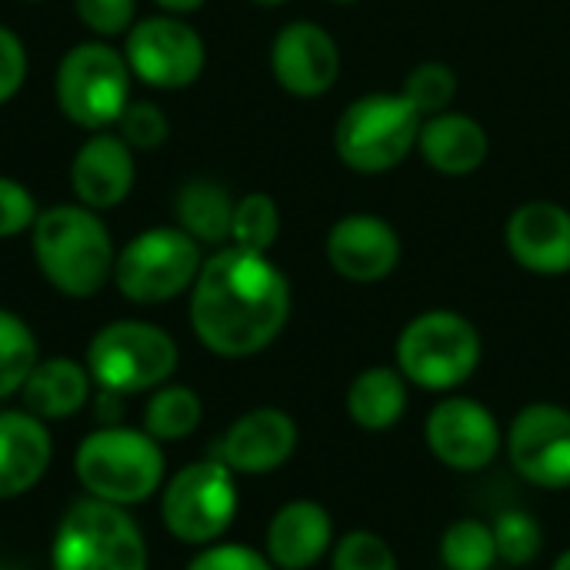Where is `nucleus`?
<instances>
[{"label":"nucleus","instance_id":"12","mask_svg":"<svg viewBox=\"0 0 570 570\" xmlns=\"http://www.w3.org/2000/svg\"><path fill=\"white\" fill-rule=\"evenodd\" d=\"M424 444L448 471L478 474L491 468L504 451V431L494 411L481 401L448 394L428 411Z\"/></svg>","mask_w":570,"mask_h":570},{"label":"nucleus","instance_id":"36","mask_svg":"<svg viewBox=\"0 0 570 570\" xmlns=\"http://www.w3.org/2000/svg\"><path fill=\"white\" fill-rule=\"evenodd\" d=\"M27 70H30V60H27L23 40L7 23H0V107L20 94Z\"/></svg>","mask_w":570,"mask_h":570},{"label":"nucleus","instance_id":"41","mask_svg":"<svg viewBox=\"0 0 570 570\" xmlns=\"http://www.w3.org/2000/svg\"><path fill=\"white\" fill-rule=\"evenodd\" d=\"M27 3H43V0H27Z\"/></svg>","mask_w":570,"mask_h":570},{"label":"nucleus","instance_id":"30","mask_svg":"<svg viewBox=\"0 0 570 570\" xmlns=\"http://www.w3.org/2000/svg\"><path fill=\"white\" fill-rule=\"evenodd\" d=\"M491 531H494V544H498V561H504L511 568H528L544 551V531H541L538 518L521 508L501 511L491 521Z\"/></svg>","mask_w":570,"mask_h":570},{"label":"nucleus","instance_id":"6","mask_svg":"<svg viewBox=\"0 0 570 570\" xmlns=\"http://www.w3.org/2000/svg\"><path fill=\"white\" fill-rule=\"evenodd\" d=\"M94 387L130 397L150 394L177 374L180 347L177 341L150 321H110L104 324L83 354Z\"/></svg>","mask_w":570,"mask_h":570},{"label":"nucleus","instance_id":"16","mask_svg":"<svg viewBox=\"0 0 570 570\" xmlns=\"http://www.w3.org/2000/svg\"><path fill=\"white\" fill-rule=\"evenodd\" d=\"M327 264L351 284H381L401 264L397 230L374 214H347L327 230Z\"/></svg>","mask_w":570,"mask_h":570},{"label":"nucleus","instance_id":"37","mask_svg":"<svg viewBox=\"0 0 570 570\" xmlns=\"http://www.w3.org/2000/svg\"><path fill=\"white\" fill-rule=\"evenodd\" d=\"M164 13H174V17H187L194 10H200L207 0H154Z\"/></svg>","mask_w":570,"mask_h":570},{"label":"nucleus","instance_id":"27","mask_svg":"<svg viewBox=\"0 0 570 570\" xmlns=\"http://www.w3.org/2000/svg\"><path fill=\"white\" fill-rule=\"evenodd\" d=\"M438 554L448 570H491L498 564L494 531L478 518L451 521L441 534Z\"/></svg>","mask_w":570,"mask_h":570},{"label":"nucleus","instance_id":"14","mask_svg":"<svg viewBox=\"0 0 570 570\" xmlns=\"http://www.w3.org/2000/svg\"><path fill=\"white\" fill-rule=\"evenodd\" d=\"M301 441L297 421L284 407H250L214 444V458L237 478H264L281 471Z\"/></svg>","mask_w":570,"mask_h":570},{"label":"nucleus","instance_id":"28","mask_svg":"<svg viewBox=\"0 0 570 570\" xmlns=\"http://www.w3.org/2000/svg\"><path fill=\"white\" fill-rule=\"evenodd\" d=\"M281 237V207L271 194L254 190L244 194L234 204V224H230V244L254 250V254H271V247Z\"/></svg>","mask_w":570,"mask_h":570},{"label":"nucleus","instance_id":"21","mask_svg":"<svg viewBox=\"0 0 570 570\" xmlns=\"http://www.w3.org/2000/svg\"><path fill=\"white\" fill-rule=\"evenodd\" d=\"M417 150L431 170L444 177H468L484 167L491 154V137L481 120L461 110H444L421 120Z\"/></svg>","mask_w":570,"mask_h":570},{"label":"nucleus","instance_id":"34","mask_svg":"<svg viewBox=\"0 0 570 570\" xmlns=\"http://www.w3.org/2000/svg\"><path fill=\"white\" fill-rule=\"evenodd\" d=\"M37 214H40V207H37V197L30 194V187L13 177H0V240L30 234Z\"/></svg>","mask_w":570,"mask_h":570},{"label":"nucleus","instance_id":"33","mask_svg":"<svg viewBox=\"0 0 570 570\" xmlns=\"http://www.w3.org/2000/svg\"><path fill=\"white\" fill-rule=\"evenodd\" d=\"M73 13L94 37L110 40L137 23V0H73Z\"/></svg>","mask_w":570,"mask_h":570},{"label":"nucleus","instance_id":"32","mask_svg":"<svg viewBox=\"0 0 570 570\" xmlns=\"http://www.w3.org/2000/svg\"><path fill=\"white\" fill-rule=\"evenodd\" d=\"M117 134L134 150H157L170 137V117L150 100H130L117 120Z\"/></svg>","mask_w":570,"mask_h":570},{"label":"nucleus","instance_id":"20","mask_svg":"<svg viewBox=\"0 0 570 570\" xmlns=\"http://www.w3.org/2000/svg\"><path fill=\"white\" fill-rule=\"evenodd\" d=\"M53 461L47 421L30 411H0V501L30 494Z\"/></svg>","mask_w":570,"mask_h":570},{"label":"nucleus","instance_id":"4","mask_svg":"<svg viewBox=\"0 0 570 570\" xmlns=\"http://www.w3.org/2000/svg\"><path fill=\"white\" fill-rule=\"evenodd\" d=\"M484 344L478 327L448 307L424 311L411 317L394 344V367L411 387L431 394H454L468 384L481 364Z\"/></svg>","mask_w":570,"mask_h":570},{"label":"nucleus","instance_id":"2","mask_svg":"<svg viewBox=\"0 0 570 570\" xmlns=\"http://www.w3.org/2000/svg\"><path fill=\"white\" fill-rule=\"evenodd\" d=\"M30 250L40 277L70 301H90L114 281L117 247L110 230L97 210L77 200L37 214Z\"/></svg>","mask_w":570,"mask_h":570},{"label":"nucleus","instance_id":"17","mask_svg":"<svg viewBox=\"0 0 570 570\" xmlns=\"http://www.w3.org/2000/svg\"><path fill=\"white\" fill-rule=\"evenodd\" d=\"M504 247L528 274H570V210L554 200H528L514 207L504 224Z\"/></svg>","mask_w":570,"mask_h":570},{"label":"nucleus","instance_id":"38","mask_svg":"<svg viewBox=\"0 0 570 570\" xmlns=\"http://www.w3.org/2000/svg\"><path fill=\"white\" fill-rule=\"evenodd\" d=\"M551 570H570V548H568V551H561V554L554 558V564H551Z\"/></svg>","mask_w":570,"mask_h":570},{"label":"nucleus","instance_id":"29","mask_svg":"<svg viewBox=\"0 0 570 570\" xmlns=\"http://www.w3.org/2000/svg\"><path fill=\"white\" fill-rule=\"evenodd\" d=\"M397 94L421 114V120H428L451 110L458 100V73L444 60H424L404 77Z\"/></svg>","mask_w":570,"mask_h":570},{"label":"nucleus","instance_id":"26","mask_svg":"<svg viewBox=\"0 0 570 570\" xmlns=\"http://www.w3.org/2000/svg\"><path fill=\"white\" fill-rule=\"evenodd\" d=\"M37 361H40V347L30 324L20 314L0 307V401L23 391Z\"/></svg>","mask_w":570,"mask_h":570},{"label":"nucleus","instance_id":"23","mask_svg":"<svg viewBox=\"0 0 570 570\" xmlns=\"http://www.w3.org/2000/svg\"><path fill=\"white\" fill-rule=\"evenodd\" d=\"M407 387L411 384L397 367H387V364L364 367L347 384L344 411L351 424H357L361 431H371V434L391 431L407 414Z\"/></svg>","mask_w":570,"mask_h":570},{"label":"nucleus","instance_id":"25","mask_svg":"<svg viewBox=\"0 0 570 570\" xmlns=\"http://www.w3.org/2000/svg\"><path fill=\"white\" fill-rule=\"evenodd\" d=\"M204 421V401L194 387L187 384H164L150 391L144 404V431L157 444H177L190 438Z\"/></svg>","mask_w":570,"mask_h":570},{"label":"nucleus","instance_id":"22","mask_svg":"<svg viewBox=\"0 0 570 570\" xmlns=\"http://www.w3.org/2000/svg\"><path fill=\"white\" fill-rule=\"evenodd\" d=\"M20 394H23V411H30L33 417H40L47 424L70 421L73 414H80L90 404L94 377L83 361L60 354V357L37 361V367L30 371Z\"/></svg>","mask_w":570,"mask_h":570},{"label":"nucleus","instance_id":"18","mask_svg":"<svg viewBox=\"0 0 570 570\" xmlns=\"http://www.w3.org/2000/svg\"><path fill=\"white\" fill-rule=\"evenodd\" d=\"M134 184H137L134 147L120 134L97 130L77 147L70 160V190L77 204L97 214L120 207L130 197Z\"/></svg>","mask_w":570,"mask_h":570},{"label":"nucleus","instance_id":"10","mask_svg":"<svg viewBox=\"0 0 570 570\" xmlns=\"http://www.w3.org/2000/svg\"><path fill=\"white\" fill-rule=\"evenodd\" d=\"M237 508V474L217 458L190 461L160 488L164 531L187 548H207L220 541L230 531Z\"/></svg>","mask_w":570,"mask_h":570},{"label":"nucleus","instance_id":"15","mask_svg":"<svg viewBox=\"0 0 570 570\" xmlns=\"http://www.w3.org/2000/svg\"><path fill=\"white\" fill-rule=\"evenodd\" d=\"M271 73L291 97H324L341 77V47L314 20H291L271 40Z\"/></svg>","mask_w":570,"mask_h":570},{"label":"nucleus","instance_id":"35","mask_svg":"<svg viewBox=\"0 0 570 570\" xmlns=\"http://www.w3.org/2000/svg\"><path fill=\"white\" fill-rule=\"evenodd\" d=\"M184 570H277L264 551L250 544H234V541H214L200 548Z\"/></svg>","mask_w":570,"mask_h":570},{"label":"nucleus","instance_id":"24","mask_svg":"<svg viewBox=\"0 0 570 570\" xmlns=\"http://www.w3.org/2000/svg\"><path fill=\"white\" fill-rule=\"evenodd\" d=\"M234 197L224 184L210 177L187 180L174 197V217L177 227L187 230L200 247H224L230 244V224H234Z\"/></svg>","mask_w":570,"mask_h":570},{"label":"nucleus","instance_id":"9","mask_svg":"<svg viewBox=\"0 0 570 570\" xmlns=\"http://www.w3.org/2000/svg\"><path fill=\"white\" fill-rule=\"evenodd\" d=\"M421 114L401 94H367L344 107L334 150L354 174H387L417 150Z\"/></svg>","mask_w":570,"mask_h":570},{"label":"nucleus","instance_id":"1","mask_svg":"<svg viewBox=\"0 0 570 570\" xmlns=\"http://www.w3.org/2000/svg\"><path fill=\"white\" fill-rule=\"evenodd\" d=\"M190 331L224 361L267 351L291 321V281L267 257L234 244L204 257L190 287Z\"/></svg>","mask_w":570,"mask_h":570},{"label":"nucleus","instance_id":"13","mask_svg":"<svg viewBox=\"0 0 570 570\" xmlns=\"http://www.w3.org/2000/svg\"><path fill=\"white\" fill-rule=\"evenodd\" d=\"M504 451L518 478L544 491L570 488V411L551 401L521 407L504 431Z\"/></svg>","mask_w":570,"mask_h":570},{"label":"nucleus","instance_id":"19","mask_svg":"<svg viewBox=\"0 0 570 570\" xmlns=\"http://www.w3.org/2000/svg\"><path fill=\"white\" fill-rule=\"evenodd\" d=\"M334 518L317 501H287L274 511L264 531V554L277 570H311L331 558Z\"/></svg>","mask_w":570,"mask_h":570},{"label":"nucleus","instance_id":"11","mask_svg":"<svg viewBox=\"0 0 570 570\" xmlns=\"http://www.w3.org/2000/svg\"><path fill=\"white\" fill-rule=\"evenodd\" d=\"M124 57L134 80L154 90H187L207 67V43L184 17L157 13L124 33Z\"/></svg>","mask_w":570,"mask_h":570},{"label":"nucleus","instance_id":"40","mask_svg":"<svg viewBox=\"0 0 570 570\" xmlns=\"http://www.w3.org/2000/svg\"><path fill=\"white\" fill-rule=\"evenodd\" d=\"M334 3H357V0H334Z\"/></svg>","mask_w":570,"mask_h":570},{"label":"nucleus","instance_id":"7","mask_svg":"<svg viewBox=\"0 0 570 570\" xmlns=\"http://www.w3.org/2000/svg\"><path fill=\"white\" fill-rule=\"evenodd\" d=\"M130 63L124 50L94 37L73 43L53 73V97L60 114L80 130H107L117 127L120 114L130 104Z\"/></svg>","mask_w":570,"mask_h":570},{"label":"nucleus","instance_id":"5","mask_svg":"<svg viewBox=\"0 0 570 570\" xmlns=\"http://www.w3.org/2000/svg\"><path fill=\"white\" fill-rule=\"evenodd\" d=\"M147 538L127 508L73 501L53 528L50 570H147Z\"/></svg>","mask_w":570,"mask_h":570},{"label":"nucleus","instance_id":"8","mask_svg":"<svg viewBox=\"0 0 570 570\" xmlns=\"http://www.w3.org/2000/svg\"><path fill=\"white\" fill-rule=\"evenodd\" d=\"M204 267L200 244L177 224L147 227L130 237L114 261V287L124 301L140 307L170 304L180 294H190Z\"/></svg>","mask_w":570,"mask_h":570},{"label":"nucleus","instance_id":"31","mask_svg":"<svg viewBox=\"0 0 570 570\" xmlns=\"http://www.w3.org/2000/svg\"><path fill=\"white\" fill-rule=\"evenodd\" d=\"M331 570H401L394 548L374 531H347L331 548Z\"/></svg>","mask_w":570,"mask_h":570},{"label":"nucleus","instance_id":"39","mask_svg":"<svg viewBox=\"0 0 570 570\" xmlns=\"http://www.w3.org/2000/svg\"><path fill=\"white\" fill-rule=\"evenodd\" d=\"M250 3H257V7H281V3H287V0H250Z\"/></svg>","mask_w":570,"mask_h":570},{"label":"nucleus","instance_id":"3","mask_svg":"<svg viewBox=\"0 0 570 570\" xmlns=\"http://www.w3.org/2000/svg\"><path fill=\"white\" fill-rule=\"evenodd\" d=\"M73 478L87 498L117 508L147 504L167 481L164 444L144 428L100 424L73 451Z\"/></svg>","mask_w":570,"mask_h":570}]
</instances>
